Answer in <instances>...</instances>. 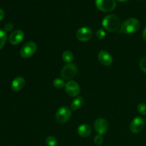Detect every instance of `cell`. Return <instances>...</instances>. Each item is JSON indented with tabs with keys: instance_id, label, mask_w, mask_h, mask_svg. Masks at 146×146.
Masks as SVG:
<instances>
[{
	"instance_id": "1",
	"label": "cell",
	"mask_w": 146,
	"mask_h": 146,
	"mask_svg": "<svg viewBox=\"0 0 146 146\" xmlns=\"http://www.w3.org/2000/svg\"><path fill=\"white\" fill-rule=\"evenodd\" d=\"M102 25L106 30L110 32H115L121 29V20L117 16L109 14L104 17L102 21Z\"/></svg>"
},
{
	"instance_id": "2",
	"label": "cell",
	"mask_w": 146,
	"mask_h": 146,
	"mask_svg": "<svg viewBox=\"0 0 146 146\" xmlns=\"http://www.w3.org/2000/svg\"><path fill=\"white\" fill-rule=\"evenodd\" d=\"M141 27L140 21L135 18H129L121 24L120 33L125 34H132L138 31Z\"/></svg>"
},
{
	"instance_id": "3",
	"label": "cell",
	"mask_w": 146,
	"mask_h": 146,
	"mask_svg": "<svg viewBox=\"0 0 146 146\" xmlns=\"http://www.w3.org/2000/svg\"><path fill=\"white\" fill-rule=\"evenodd\" d=\"M78 68L74 64H68L64 66L61 71V76L64 79L71 81L76 76Z\"/></svg>"
},
{
	"instance_id": "4",
	"label": "cell",
	"mask_w": 146,
	"mask_h": 146,
	"mask_svg": "<svg viewBox=\"0 0 146 146\" xmlns=\"http://www.w3.org/2000/svg\"><path fill=\"white\" fill-rule=\"evenodd\" d=\"M95 3L97 8L104 12L112 11L116 7L115 0H96Z\"/></svg>"
},
{
	"instance_id": "5",
	"label": "cell",
	"mask_w": 146,
	"mask_h": 146,
	"mask_svg": "<svg viewBox=\"0 0 146 146\" xmlns=\"http://www.w3.org/2000/svg\"><path fill=\"white\" fill-rule=\"evenodd\" d=\"M36 49V44L34 41H29L21 47V51H20V55L24 58H30L35 54Z\"/></svg>"
},
{
	"instance_id": "6",
	"label": "cell",
	"mask_w": 146,
	"mask_h": 146,
	"mask_svg": "<svg viewBox=\"0 0 146 146\" xmlns=\"http://www.w3.org/2000/svg\"><path fill=\"white\" fill-rule=\"evenodd\" d=\"M71 116V109L67 106H61L56 113V120L60 123H66Z\"/></svg>"
},
{
	"instance_id": "7",
	"label": "cell",
	"mask_w": 146,
	"mask_h": 146,
	"mask_svg": "<svg viewBox=\"0 0 146 146\" xmlns=\"http://www.w3.org/2000/svg\"><path fill=\"white\" fill-rule=\"evenodd\" d=\"M66 93L70 97H76L80 94L81 88L78 83L74 81H68L65 86Z\"/></svg>"
},
{
	"instance_id": "8",
	"label": "cell",
	"mask_w": 146,
	"mask_h": 146,
	"mask_svg": "<svg viewBox=\"0 0 146 146\" xmlns=\"http://www.w3.org/2000/svg\"><path fill=\"white\" fill-rule=\"evenodd\" d=\"M92 30L87 27H83L78 29L76 31V38L78 41L86 42L91 39L92 37Z\"/></svg>"
},
{
	"instance_id": "9",
	"label": "cell",
	"mask_w": 146,
	"mask_h": 146,
	"mask_svg": "<svg viewBox=\"0 0 146 146\" xmlns=\"http://www.w3.org/2000/svg\"><path fill=\"white\" fill-rule=\"evenodd\" d=\"M145 126V121L141 117H135L130 125V130L133 133H138L143 129Z\"/></svg>"
},
{
	"instance_id": "10",
	"label": "cell",
	"mask_w": 146,
	"mask_h": 146,
	"mask_svg": "<svg viewBox=\"0 0 146 146\" xmlns=\"http://www.w3.org/2000/svg\"><path fill=\"white\" fill-rule=\"evenodd\" d=\"M94 128L99 135H104L108 131V123L106 119L99 118L96 120L94 122Z\"/></svg>"
},
{
	"instance_id": "11",
	"label": "cell",
	"mask_w": 146,
	"mask_h": 146,
	"mask_svg": "<svg viewBox=\"0 0 146 146\" xmlns=\"http://www.w3.org/2000/svg\"><path fill=\"white\" fill-rule=\"evenodd\" d=\"M24 34L21 30L17 29L13 31L9 36V42L12 45H18L24 39Z\"/></svg>"
},
{
	"instance_id": "12",
	"label": "cell",
	"mask_w": 146,
	"mask_h": 146,
	"mask_svg": "<svg viewBox=\"0 0 146 146\" xmlns=\"http://www.w3.org/2000/svg\"><path fill=\"white\" fill-rule=\"evenodd\" d=\"M98 58L100 63L106 66H109L113 62V57L111 54L106 51H101L98 55Z\"/></svg>"
},
{
	"instance_id": "13",
	"label": "cell",
	"mask_w": 146,
	"mask_h": 146,
	"mask_svg": "<svg viewBox=\"0 0 146 146\" xmlns=\"http://www.w3.org/2000/svg\"><path fill=\"white\" fill-rule=\"evenodd\" d=\"M25 80L23 77L19 76L14 78L11 83V89L15 92L19 91L22 89L25 86Z\"/></svg>"
},
{
	"instance_id": "14",
	"label": "cell",
	"mask_w": 146,
	"mask_h": 146,
	"mask_svg": "<svg viewBox=\"0 0 146 146\" xmlns=\"http://www.w3.org/2000/svg\"><path fill=\"white\" fill-rule=\"evenodd\" d=\"M77 133L82 138H87L91 133V128L88 124H81L77 129Z\"/></svg>"
},
{
	"instance_id": "15",
	"label": "cell",
	"mask_w": 146,
	"mask_h": 146,
	"mask_svg": "<svg viewBox=\"0 0 146 146\" xmlns=\"http://www.w3.org/2000/svg\"><path fill=\"white\" fill-rule=\"evenodd\" d=\"M84 99L82 97H76L74 101H72L71 105V108L72 111H77L82 107L84 105Z\"/></svg>"
},
{
	"instance_id": "16",
	"label": "cell",
	"mask_w": 146,
	"mask_h": 146,
	"mask_svg": "<svg viewBox=\"0 0 146 146\" xmlns=\"http://www.w3.org/2000/svg\"><path fill=\"white\" fill-rule=\"evenodd\" d=\"M62 58L63 61L66 63L67 64H71L74 60V54L71 51H65L62 54Z\"/></svg>"
},
{
	"instance_id": "17",
	"label": "cell",
	"mask_w": 146,
	"mask_h": 146,
	"mask_svg": "<svg viewBox=\"0 0 146 146\" xmlns=\"http://www.w3.org/2000/svg\"><path fill=\"white\" fill-rule=\"evenodd\" d=\"M53 85L55 88H58V89H61V88H63L64 87H65L66 83L64 82V81L61 78H55L53 81Z\"/></svg>"
},
{
	"instance_id": "18",
	"label": "cell",
	"mask_w": 146,
	"mask_h": 146,
	"mask_svg": "<svg viewBox=\"0 0 146 146\" xmlns=\"http://www.w3.org/2000/svg\"><path fill=\"white\" fill-rule=\"evenodd\" d=\"M7 38V34H6V31H4V30L0 29V49H1L5 45Z\"/></svg>"
},
{
	"instance_id": "19",
	"label": "cell",
	"mask_w": 146,
	"mask_h": 146,
	"mask_svg": "<svg viewBox=\"0 0 146 146\" xmlns=\"http://www.w3.org/2000/svg\"><path fill=\"white\" fill-rule=\"evenodd\" d=\"M46 144L47 146H56L58 144V141L55 137L50 135V136L47 137L46 139Z\"/></svg>"
},
{
	"instance_id": "20",
	"label": "cell",
	"mask_w": 146,
	"mask_h": 146,
	"mask_svg": "<svg viewBox=\"0 0 146 146\" xmlns=\"http://www.w3.org/2000/svg\"><path fill=\"white\" fill-rule=\"evenodd\" d=\"M137 109H138V111L141 114L143 115H146V104H138V107H137Z\"/></svg>"
},
{
	"instance_id": "21",
	"label": "cell",
	"mask_w": 146,
	"mask_h": 146,
	"mask_svg": "<svg viewBox=\"0 0 146 146\" xmlns=\"http://www.w3.org/2000/svg\"><path fill=\"white\" fill-rule=\"evenodd\" d=\"M94 143H95L96 145H102L103 142H104V138H103L102 135H96L95 138H94Z\"/></svg>"
},
{
	"instance_id": "22",
	"label": "cell",
	"mask_w": 146,
	"mask_h": 146,
	"mask_svg": "<svg viewBox=\"0 0 146 146\" xmlns=\"http://www.w3.org/2000/svg\"><path fill=\"white\" fill-rule=\"evenodd\" d=\"M106 36V31H104L103 29H100L97 31L96 32V37L98 38V39L102 40L105 38Z\"/></svg>"
},
{
	"instance_id": "23",
	"label": "cell",
	"mask_w": 146,
	"mask_h": 146,
	"mask_svg": "<svg viewBox=\"0 0 146 146\" xmlns=\"http://www.w3.org/2000/svg\"><path fill=\"white\" fill-rule=\"evenodd\" d=\"M139 66L143 72L146 73V57H143V58H141L139 63Z\"/></svg>"
},
{
	"instance_id": "24",
	"label": "cell",
	"mask_w": 146,
	"mask_h": 146,
	"mask_svg": "<svg viewBox=\"0 0 146 146\" xmlns=\"http://www.w3.org/2000/svg\"><path fill=\"white\" fill-rule=\"evenodd\" d=\"M14 28V25L11 23H7L5 26H4V31H10L11 30L13 29Z\"/></svg>"
},
{
	"instance_id": "25",
	"label": "cell",
	"mask_w": 146,
	"mask_h": 146,
	"mask_svg": "<svg viewBox=\"0 0 146 146\" xmlns=\"http://www.w3.org/2000/svg\"><path fill=\"white\" fill-rule=\"evenodd\" d=\"M4 10L1 9H0V21H2L3 19H4Z\"/></svg>"
},
{
	"instance_id": "26",
	"label": "cell",
	"mask_w": 146,
	"mask_h": 146,
	"mask_svg": "<svg viewBox=\"0 0 146 146\" xmlns=\"http://www.w3.org/2000/svg\"><path fill=\"white\" fill-rule=\"evenodd\" d=\"M143 38L144 41H146V27L144 29L143 31Z\"/></svg>"
},
{
	"instance_id": "27",
	"label": "cell",
	"mask_w": 146,
	"mask_h": 146,
	"mask_svg": "<svg viewBox=\"0 0 146 146\" xmlns=\"http://www.w3.org/2000/svg\"><path fill=\"white\" fill-rule=\"evenodd\" d=\"M117 1H121V2H124V1H128V0H117Z\"/></svg>"
},
{
	"instance_id": "28",
	"label": "cell",
	"mask_w": 146,
	"mask_h": 146,
	"mask_svg": "<svg viewBox=\"0 0 146 146\" xmlns=\"http://www.w3.org/2000/svg\"><path fill=\"white\" fill-rule=\"evenodd\" d=\"M145 123H146V120H145Z\"/></svg>"
}]
</instances>
